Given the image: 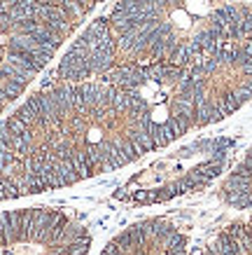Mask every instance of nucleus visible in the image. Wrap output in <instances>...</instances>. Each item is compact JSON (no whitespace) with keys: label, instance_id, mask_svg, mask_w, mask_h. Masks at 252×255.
<instances>
[{"label":"nucleus","instance_id":"nucleus-4","mask_svg":"<svg viewBox=\"0 0 252 255\" xmlns=\"http://www.w3.org/2000/svg\"><path fill=\"white\" fill-rule=\"evenodd\" d=\"M248 225H250V230H252V220H250V223H248Z\"/></svg>","mask_w":252,"mask_h":255},{"label":"nucleus","instance_id":"nucleus-1","mask_svg":"<svg viewBox=\"0 0 252 255\" xmlns=\"http://www.w3.org/2000/svg\"><path fill=\"white\" fill-rule=\"evenodd\" d=\"M227 232L234 237V241H236L238 246L243 248L248 255H252V230L250 225L245 223H234L231 227H227Z\"/></svg>","mask_w":252,"mask_h":255},{"label":"nucleus","instance_id":"nucleus-3","mask_svg":"<svg viewBox=\"0 0 252 255\" xmlns=\"http://www.w3.org/2000/svg\"><path fill=\"white\" fill-rule=\"evenodd\" d=\"M5 124H7V129L12 131V136H19V133H23V131H28V129H31L28 124L23 122V120H19L16 115L7 117V120H5Z\"/></svg>","mask_w":252,"mask_h":255},{"label":"nucleus","instance_id":"nucleus-2","mask_svg":"<svg viewBox=\"0 0 252 255\" xmlns=\"http://www.w3.org/2000/svg\"><path fill=\"white\" fill-rule=\"evenodd\" d=\"M166 124L170 127V131H173V136H175V138H177V136H182V133H187L191 127H194L189 120H184V117H180V115H170L166 120Z\"/></svg>","mask_w":252,"mask_h":255}]
</instances>
